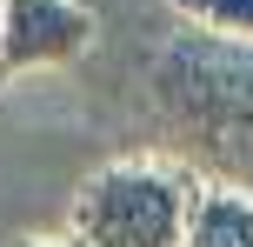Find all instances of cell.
I'll return each mask as SVG.
<instances>
[{"label":"cell","mask_w":253,"mask_h":247,"mask_svg":"<svg viewBox=\"0 0 253 247\" xmlns=\"http://www.w3.org/2000/svg\"><path fill=\"white\" fill-rule=\"evenodd\" d=\"M147 94L160 127L193 160L233 174L227 187L253 194V40L220 34H173L147 60Z\"/></svg>","instance_id":"cell-1"},{"label":"cell","mask_w":253,"mask_h":247,"mask_svg":"<svg viewBox=\"0 0 253 247\" xmlns=\"http://www.w3.org/2000/svg\"><path fill=\"white\" fill-rule=\"evenodd\" d=\"M0 13H7V7H0Z\"/></svg>","instance_id":"cell-7"},{"label":"cell","mask_w":253,"mask_h":247,"mask_svg":"<svg viewBox=\"0 0 253 247\" xmlns=\"http://www.w3.org/2000/svg\"><path fill=\"white\" fill-rule=\"evenodd\" d=\"M187 27L200 34H220V40H253V0H167Z\"/></svg>","instance_id":"cell-5"},{"label":"cell","mask_w":253,"mask_h":247,"mask_svg":"<svg viewBox=\"0 0 253 247\" xmlns=\"http://www.w3.org/2000/svg\"><path fill=\"white\" fill-rule=\"evenodd\" d=\"M193 174L173 160H107L74 194V247H180Z\"/></svg>","instance_id":"cell-2"},{"label":"cell","mask_w":253,"mask_h":247,"mask_svg":"<svg viewBox=\"0 0 253 247\" xmlns=\"http://www.w3.org/2000/svg\"><path fill=\"white\" fill-rule=\"evenodd\" d=\"M0 7H7L0 13V80L74 67L100 40V20L80 0H0Z\"/></svg>","instance_id":"cell-3"},{"label":"cell","mask_w":253,"mask_h":247,"mask_svg":"<svg viewBox=\"0 0 253 247\" xmlns=\"http://www.w3.org/2000/svg\"><path fill=\"white\" fill-rule=\"evenodd\" d=\"M180 247H253V194L247 187H193L187 207V241Z\"/></svg>","instance_id":"cell-4"},{"label":"cell","mask_w":253,"mask_h":247,"mask_svg":"<svg viewBox=\"0 0 253 247\" xmlns=\"http://www.w3.org/2000/svg\"><path fill=\"white\" fill-rule=\"evenodd\" d=\"M13 247H74V241H40V234H27V241H13Z\"/></svg>","instance_id":"cell-6"}]
</instances>
